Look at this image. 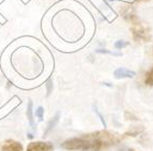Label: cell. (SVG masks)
I'll return each mask as SVG.
<instances>
[{
  "instance_id": "10",
  "label": "cell",
  "mask_w": 153,
  "mask_h": 151,
  "mask_svg": "<svg viewBox=\"0 0 153 151\" xmlns=\"http://www.w3.org/2000/svg\"><path fill=\"white\" fill-rule=\"evenodd\" d=\"M97 52H99V53H108V54H111V56H121L120 53H116V52H112V51H108V50H106V49H99V50H97Z\"/></svg>"
},
{
  "instance_id": "7",
  "label": "cell",
  "mask_w": 153,
  "mask_h": 151,
  "mask_svg": "<svg viewBox=\"0 0 153 151\" xmlns=\"http://www.w3.org/2000/svg\"><path fill=\"white\" fill-rule=\"evenodd\" d=\"M27 116H28L29 122H30L31 127L34 128V121H33V113H32V102H29L28 108H27Z\"/></svg>"
},
{
  "instance_id": "6",
  "label": "cell",
  "mask_w": 153,
  "mask_h": 151,
  "mask_svg": "<svg viewBox=\"0 0 153 151\" xmlns=\"http://www.w3.org/2000/svg\"><path fill=\"white\" fill-rule=\"evenodd\" d=\"M59 117H60V113H57L54 118L49 121L48 125H47V128H46V130H45V133H44V136L47 135V134H48V132L51 131V130H53V128H55V126H56L57 122H58V120H59Z\"/></svg>"
},
{
  "instance_id": "15",
  "label": "cell",
  "mask_w": 153,
  "mask_h": 151,
  "mask_svg": "<svg viewBox=\"0 0 153 151\" xmlns=\"http://www.w3.org/2000/svg\"><path fill=\"white\" fill-rule=\"evenodd\" d=\"M152 54H153V48H152Z\"/></svg>"
},
{
  "instance_id": "1",
  "label": "cell",
  "mask_w": 153,
  "mask_h": 151,
  "mask_svg": "<svg viewBox=\"0 0 153 151\" xmlns=\"http://www.w3.org/2000/svg\"><path fill=\"white\" fill-rule=\"evenodd\" d=\"M118 141L119 139L115 134L108 131H97L66 139L63 144H61V147L66 150L103 151Z\"/></svg>"
},
{
  "instance_id": "12",
  "label": "cell",
  "mask_w": 153,
  "mask_h": 151,
  "mask_svg": "<svg viewBox=\"0 0 153 151\" xmlns=\"http://www.w3.org/2000/svg\"><path fill=\"white\" fill-rule=\"evenodd\" d=\"M51 85H53V84H51V80H49L48 82H47V87H48V94L51 93Z\"/></svg>"
},
{
  "instance_id": "4",
  "label": "cell",
  "mask_w": 153,
  "mask_h": 151,
  "mask_svg": "<svg viewBox=\"0 0 153 151\" xmlns=\"http://www.w3.org/2000/svg\"><path fill=\"white\" fill-rule=\"evenodd\" d=\"M0 151H24V148L19 141L7 139L0 145Z\"/></svg>"
},
{
  "instance_id": "14",
  "label": "cell",
  "mask_w": 153,
  "mask_h": 151,
  "mask_svg": "<svg viewBox=\"0 0 153 151\" xmlns=\"http://www.w3.org/2000/svg\"><path fill=\"white\" fill-rule=\"evenodd\" d=\"M141 1H149V0H141Z\"/></svg>"
},
{
  "instance_id": "9",
  "label": "cell",
  "mask_w": 153,
  "mask_h": 151,
  "mask_svg": "<svg viewBox=\"0 0 153 151\" xmlns=\"http://www.w3.org/2000/svg\"><path fill=\"white\" fill-rule=\"evenodd\" d=\"M128 45V42H122V40H118V42H116L115 47L117 48V49H122V48L126 47Z\"/></svg>"
},
{
  "instance_id": "8",
  "label": "cell",
  "mask_w": 153,
  "mask_h": 151,
  "mask_svg": "<svg viewBox=\"0 0 153 151\" xmlns=\"http://www.w3.org/2000/svg\"><path fill=\"white\" fill-rule=\"evenodd\" d=\"M145 82H146V84H147V85L153 86V66H152V68H151L150 70L146 73Z\"/></svg>"
},
{
  "instance_id": "3",
  "label": "cell",
  "mask_w": 153,
  "mask_h": 151,
  "mask_svg": "<svg viewBox=\"0 0 153 151\" xmlns=\"http://www.w3.org/2000/svg\"><path fill=\"white\" fill-rule=\"evenodd\" d=\"M27 151H54V145L45 141H32L27 147Z\"/></svg>"
},
{
  "instance_id": "2",
  "label": "cell",
  "mask_w": 153,
  "mask_h": 151,
  "mask_svg": "<svg viewBox=\"0 0 153 151\" xmlns=\"http://www.w3.org/2000/svg\"><path fill=\"white\" fill-rule=\"evenodd\" d=\"M132 32L133 36H134V40L139 42V40H150L151 35L149 33V30H147L146 28H143V26L137 23V25H134L132 27Z\"/></svg>"
},
{
  "instance_id": "13",
  "label": "cell",
  "mask_w": 153,
  "mask_h": 151,
  "mask_svg": "<svg viewBox=\"0 0 153 151\" xmlns=\"http://www.w3.org/2000/svg\"><path fill=\"white\" fill-rule=\"evenodd\" d=\"M128 151H135V150H134V149H130Z\"/></svg>"
},
{
  "instance_id": "5",
  "label": "cell",
  "mask_w": 153,
  "mask_h": 151,
  "mask_svg": "<svg viewBox=\"0 0 153 151\" xmlns=\"http://www.w3.org/2000/svg\"><path fill=\"white\" fill-rule=\"evenodd\" d=\"M116 79H123V78H133L135 77V73L132 70H128L126 68H118L115 70V73H114Z\"/></svg>"
},
{
  "instance_id": "11",
  "label": "cell",
  "mask_w": 153,
  "mask_h": 151,
  "mask_svg": "<svg viewBox=\"0 0 153 151\" xmlns=\"http://www.w3.org/2000/svg\"><path fill=\"white\" fill-rule=\"evenodd\" d=\"M43 114H44V110L42 106H40V108H38V110L36 111V116H38L39 119L40 120H42L43 119Z\"/></svg>"
}]
</instances>
